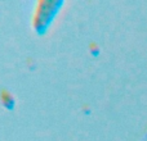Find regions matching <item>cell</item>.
<instances>
[{
    "mask_svg": "<svg viewBox=\"0 0 147 141\" xmlns=\"http://www.w3.org/2000/svg\"><path fill=\"white\" fill-rule=\"evenodd\" d=\"M62 5L63 1H56V0H44L38 3L32 19V25L36 32L44 33L48 31Z\"/></svg>",
    "mask_w": 147,
    "mask_h": 141,
    "instance_id": "obj_1",
    "label": "cell"
}]
</instances>
